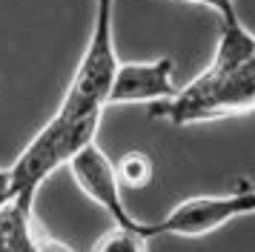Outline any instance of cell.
Listing matches in <instances>:
<instances>
[{"mask_svg":"<svg viewBox=\"0 0 255 252\" xmlns=\"http://www.w3.org/2000/svg\"><path fill=\"white\" fill-rule=\"evenodd\" d=\"M69 172L78 189H81L92 204H98L106 215L112 218V224L121 227H140V221L127 209L124 195H121V181H118L115 163L104 155V149L98 143L83 146L75 158L69 160Z\"/></svg>","mask_w":255,"mask_h":252,"instance_id":"277c9868","label":"cell"},{"mask_svg":"<svg viewBox=\"0 0 255 252\" xmlns=\"http://www.w3.org/2000/svg\"><path fill=\"white\" fill-rule=\"evenodd\" d=\"M12 198V172L0 166V204Z\"/></svg>","mask_w":255,"mask_h":252,"instance_id":"9c48e42d","label":"cell"},{"mask_svg":"<svg viewBox=\"0 0 255 252\" xmlns=\"http://www.w3.org/2000/svg\"><path fill=\"white\" fill-rule=\"evenodd\" d=\"M175 86V60L172 57H155V60H129L118 63L115 80L106 95V106H124V103H161L169 101Z\"/></svg>","mask_w":255,"mask_h":252,"instance_id":"5b68a950","label":"cell"},{"mask_svg":"<svg viewBox=\"0 0 255 252\" xmlns=\"http://www.w3.org/2000/svg\"><path fill=\"white\" fill-rule=\"evenodd\" d=\"M101 115L104 112H86V115H58L37 132L29 146L17 155L9 172H12V198L35 206V195L52 175L81 152L83 146L95 143L98 129H101Z\"/></svg>","mask_w":255,"mask_h":252,"instance_id":"6da1fadb","label":"cell"},{"mask_svg":"<svg viewBox=\"0 0 255 252\" xmlns=\"http://www.w3.org/2000/svg\"><path fill=\"white\" fill-rule=\"evenodd\" d=\"M37 250H66L60 241H46L37 235L35 206L9 198L0 204V252H37Z\"/></svg>","mask_w":255,"mask_h":252,"instance_id":"8992f818","label":"cell"},{"mask_svg":"<svg viewBox=\"0 0 255 252\" xmlns=\"http://www.w3.org/2000/svg\"><path fill=\"white\" fill-rule=\"evenodd\" d=\"M115 172L121 186H129V189H143L149 186L152 178H155V163L146 152L140 149H132L127 155H121V160H115Z\"/></svg>","mask_w":255,"mask_h":252,"instance_id":"52a82bcc","label":"cell"},{"mask_svg":"<svg viewBox=\"0 0 255 252\" xmlns=\"http://www.w3.org/2000/svg\"><path fill=\"white\" fill-rule=\"evenodd\" d=\"M112 3L115 0H95V20L89 43L83 49V57L63 101L58 106V115L75 118L86 112H104L106 95L118 72V52H115V34H112Z\"/></svg>","mask_w":255,"mask_h":252,"instance_id":"7a4b0ae2","label":"cell"},{"mask_svg":"<svg viewBox=\"0 0 255 252\" xmlns=\"http://www.w3.org/2000/svg\"><path fill=\"white\" fill-rule=\"evenodd\" d=\"M241 215H255V186H250V183L227 195L186 198L184 204H178L161 221H143V232H146V238L161 235V232L198 238V235L215 232L218 227H224V224H230Z\"/></svg>","mask_w":255,"mask_h":252,"instance_id":"3957f363","label":"cell"},{"mask_svg":"<svg viewBox=\"0 0 255 252\" xmlns=\"http://www.w3.org/2000/svg\"><path fill=\"white\" fill-rule=\"evenodd\" d=\"M149 247V238H146V232H143V221H140V227H115L104 232V238L95 241V250L101 252H138V250H146Z\"/></svg>","mask_w":255,"mask_h":252,"instance_id":"ba28073f","label":"cell"}]
</instances>
